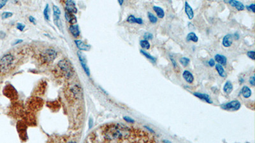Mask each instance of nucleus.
Wrapping results in <instances>:
<instances>
[{
	"instance_id": "79ce46f5",
	"label": "nucleus",
	"mask_w": 255,
	"mask_h": 143,
	"mask_svg": "<svg viewBox=\"0 0 255 143\" xmlns=\"http://www.w3.org/2000/svg\"><path fill=\"white\" fill-rule=\"evenodd\" d=\"M234 37H235V38L236 39V40H238V39L239 38V35L238 34V33H235V34H234Z\"/></svg>"
},
{
	"instance_id": "ddd939ff",
	"label": "nucleus",
	"mask_w": 255,
	"mask_h": 143,
	"mask_svg": "<svg viewBox=\"0 0 255 143\" xmlns=\"http://www.w3.org/2000/svg\"><path fill=\"white\" fill-rule=\"evenodd\" d=\"M69 29L70 33H71L73 37L77 38L79 36V35H80V30H79L78 25L77 24L71 25L69 28Z\"/></svg>"
},
{
	"instance_id": "cd10ccee",
	"label": "nucleus",
	"mask_w": 255,
	"mask_h": 143,
	"mask_svg": "<svg viewBox=\"0 0 255 143\" xmlns=\"http://www.w3.org/2000/svg\"><path fill=\"white\" fill-rule=\"evenodd\" d=\"M147 15H148V18H149V21H150L151 23H152V24H155V23H157V21H158L157 17H156V16L152 14V13H151V12H148Z\"/></svg>"
},
{
	"instance_id": "ea45409f",
	"label": "nucleus",
	"mask_w": 255,
	"mask_h": 143,
	"mask_svg": "<svg viewBox=\"0 0 255 143\" xmlns=\"http://www.w3.org/2000/svg\"><path fill=\"white\" fill-rule=\"evenodd\" d=\"M209 65L210 67H213L215 65V61L213 59H211L209 61Z\"/></svg>"
},
{
	"instance_id": "72a5a7b5",
	"label": "nucleus",
	"mask_w": 255,
	"mask_h": 143,
	"mask_svg": "<svg viewBox=\"0 0 255 143\" xmlns=\"http://www.w3.org/2000/svg\"><path fill=\"white\" fill-rule=\"evenodd\" d=\"M254 6H255V5L254 3H252V4H251V5H247L246 6V8H247V9L249 10V11H251L252 12H253V13H254Z\"/></svg>"
},
{
	"instance_id": "49530a36",
	"label": "nucleus",
	"mask_w": 255,
	"mask_h": 143,
	"mask_svg": "<svg viewBox=\"0 0 255 143\" xmlns=\"http://www.w3.org/2000/svg\"><path fill=\"white\" fill-rule=\"evenodd\" d=\"M163 142L164 143H172L169 140H163Z\"/></svg>"
},
{
	"instance_id": "f03ea898",
	"label": "nucleus",
	"mask_w": 255,
	"mask_h": 143,
	"mask_svg": "<svg viewBox=\"0 0 255 143\" xmlns=\"http://www.w3.org/2000/svg\"><path fill=\"white\" fill-rule=\"evenodd\" d=\"M58 67L61 73L67 78H70L73 75V68L68 60L63 59L60 60L58 64Z\"/></svg>"
},
{
	"instance_id": "393cba45",
	"label": "nucleus",
	"mask_w": 255,
	"mask_h": 143,
	"mask_svg": "<svg viewBox=\"0 0 255 143\" xmlns=\"http://www.w3.org/2000/svg\"><path fill=\"white\" fill-rule=\"evenodd\" d=\"M43 15H44V18L46 20H50V8L48 4H47L44 10H43Z\"/></svg>"
},
{
	"instance_id": "f8f14e48",
	"label": "nucleus",
	"mask_w": 255,
	"mask_h": 143,
	"mask_svg": "<svg viewBox=\"0 0 255 143\" xmlns=\"http://www.w3.org/2000/svg\"><path fill=\"white\" fill-rule=\"evenodd\" d=\"M182 76L188 83H192L193 81H194V76L192 75V73L189 71L185 70L182 73Z\"/></svg>"
},
{
	"instance_id": "b1692460",
	"label": "nucleus",
	"mask_w": 255,
	"mask_h": 143,
	"mask_svg": "<svg viewBox=\"0 0 255 143\" xmlns=\"http://www.w3.org/2000/svg\"><path fill=\"white\" fill-rule=\"evenodd\" d=\"M186 40H187L188 41H193V42L196 43V42L198 41V40H199V38H198V36H196V34L195 33L191 32V33H189V34H188V35H187V37H186Z\"/></svg>"
},
{
	"instance_id": "f704fd0d",
	"label": "nucleus",
	"mask_w": 255,
	"mask_h": 143,
	"mask_svg": "<svg viewBox=\"0 0 255 143\" xmlns=\"http://www.w3.org/2000/svg\"><path fill=\"white\" fill-rule=\"evenodd\" d=\"M247 55L250 59H251L252 60H254V51L253 50L248 51L247 53Z\"/></svg>"
},
{
	"instance_id": "37998d69",
	"label": "nucleus",
	"mask_w": 255,
	"mask_h": 143,
	"mask_svg": "<svg viewBox=\"0 0 255 143\" xmlns=\"http://www.w3.org/2000/svg\"><path fill=\"white\" fill-rule=\"evenodd\" d=\"M145 127H146V128L147 129H148L149 131H151V132H154V131H152V129H151V128H149V127H146V126H145Z\"/></svg>"
},
{
	"instance_id": "4be33fe9",
	"label": "nucleus",
	"mask_w": 255,
	"mask_h": 143,
	"mask_svg": "<svg viewBox=\"0 0 255 143\" xmlns=\"http://www.w3.org/2000/svg\"><path fill=\"white\" fill-rule=\"evenodd\" d=\"M216 71H218L219 76H221L223 78H225L226 76V73L225 69H224L223 67L221 66V65L217 64L216 65Z\"/></svg>"
},
{
	"instance_id": "4468645a",
	"label": "nucleus",
	"mask_w": 255,
	"mask_h": 143,
	"mask_svg": "<svg viewBox=\"0 0 255 143\" xmlns=\"http://www.w3.org/2000/svg\"><path fill=\"white\" fill-rule=\"evenodd\" d=\"M215 60H216V61L218 62L219 64L220 65H223V66H226V63H227V59L225 57V56H224L223 55L221 54H216L215 55Z\"/></svg>"
},
{
	"instance_id": "39448f33",
	"label": "nucleus",
	"mask_w": 255,
	"mask_h": 143,
	"mask_svg": "<svg viewBox=\"0 0 255 143\" xmlns=\"http://www.w3.org/2000/svg\"><path fill=\"white\" fill-rule=\"evenodd\" d=\"M240 102L237 100L232 101L226 104H223L221 106L222 109L228 111H237L240 109Z\"/></svg>"
},
{
	"instance_id": "1a4fd4ad",
	"label": "nucleus",
	"mask_w": 255,
	"mask_h": 143,
	"mask_svg": "<svg viewBox=\"0 0 255 143\" xmlns=\"http://www.w3.org/2000/svg\"><path fill=\"white\" fill-rule=\"evenodd\" d=\"M75 43L76 46L80 50L88 51L91 49L90 45L86 44V43L83 42L82 40H75Z\"/></svg>"
},
{
	"instance_id": "2f4dec72",
	"label": "nucleus",
	"mask_w": 255,
	"mask_h": 143,
	"mask_svg": "<svg viewBox=\"0 0 255 143\" xmlns=\"http://www.w3.org/2000/svg\"><path fill=\"white\" fill-rule=\"evenodd\" d=\"M52 9H53V12H54V14H56V15H61V11H60V9L59 8L57 7L56 5H53V7H52Z\"/></svg>"
},
{
	"instance_id": "7ed1b4c3",
	"label": "nucleus",
	"mask_w": 255,
	"mask_h": 143,
	"mask_svg": "<svg viewBox=\"0 0 255 143\" xmlns=\"http://www.w3.org/2000/svg\"><path fill=\"white\" fill-rule=\"evenodd\" d=\"M14 58L12 54L5 55L0 59V73H6L10 70L14 63Z\"/></svg>"
},
{
	"instance_id": "c9c22d12",
	"label": "nucleus",
	"mask_w": 255,
	"mask_h": 143,
	"mask_svg": "<svg viewBox=\"0 0 255 143\" xmlns=\"http://www.w3.org/2000/svg\"><path fill=\"white\" fill-rule=\"evenodd\" d=\"M124 120L128 123H134L135 122L134 120L131 118L130 117H128V116H124Z\"/></svg>"
},
{
	"instance_id": "9d476101",
	"label": "nucleus",
	"mask_w": 255,
	"mask_h": 143,
	"mask_svg": "<svg viewBox=\"0 0 255 143\" xmlns=\"http://www.w3.org/2000/svg\"><path fill=\"white\" fill-rule=\"evenodd\" d=\"M233 43V36L232 34H226V36H224V38H223V41H222V44L225 47H230L231 46V45H232Z\"/></svg>"
},
{
	"instance_id": "aec40b11",
	"label": "nucleus",
	"mask_w": 255,
	"mask_h": 143,
	"mask_svg": "<svg viewBox=\"0 0 255 143\" xmlns=\"http://www.w3.org/2000/svg\"><path fill=\"white\" fill-rule=\"evenodd\" d=\"M153 10L156 12L157 16L159 17L160 19L163 18L164 16H165V12H164L163 9H162L161 7H157V6H154Z\"/></svg>"
},
{
	"instance_id": "a211bd4d",
	"label": "nucleus",
	"mask_w": 255,
	"mask_h": 143,
	"mask_svg": "<svg viewBox=\"0 0 255 143\" xmlns=\"http://www.w3.org/2000/svg\"><path fill=\"white\" fill-rule=\"evenodd\" d=\"M127 22L129 23H137L138 24H142L143 23V20L141 18H135V16L133 15H131L128 16L127 18Z\"/></svg>"
},
{
	"instance_id": "e433bc0d",
	"label": "nucleus",
	"mask_w": 255,
	"mask_h": 143,
	"mask_svg": "<svg viewBox=\"0 0 255 143\" xmlns=\"http://www.w3.org/2000/svg\"><path fill=\"white\" fill-rule=\"evenodd\" d=\"M170 60H171V61H172V64H173V66L175 68H177V63H176V62H175V60L173 58V57L172 55H170Z\"/></svg>"
},
{
	"instance_id": "c03bdc74",
	"label": "nucleus",
	"mask_w": 255,
	"mask_h": 143,
	"mask_svg": "<svg viewBox=\"0 0 255 143\" xmlns=\"http://www.w3.org/2000/svg\"><path fill=\"white\" fill-rule=\"evenodd\" d=\"M118 2H119V5H122V3H123V2H124V1H123L122 0H119V1H118Z\"/></svg>"
},
{
	"instance_id": "dca6fc26",
	"label": "nucleus",
	"mask_w": 255,
	"mask_h": 143,
	"mask_svg": "<svg viewBox=\"0 0 255 143\" xmlns=\"http://www.w3.org/2000/svg\"><path fill=\"white\" fill-rule=\"evenodd\" d=\"M185 12L189 19H193V17H194V12H193V10L190 5V4L187 1L185 2Z\"/></svg>"
},
{
	"instance_id": "4c0bfd02",
	"label": "nucleus",
	"mask_w": 255,
	"mask_h": 143,
	"mask_svg": "<svg viewBox=\"0 0 255 143\" xmlns=\"http://www.w3.org/2000/svg\"><path fill=\"white\" fill-rule=\"evenodd\" d=\"M255 81H254V76H251L250 78V79H249V83L252 86H254L255 85V82H254Z\"/></svg>"
},
{
	"instance_id": "de8ad7c7",
	"label": "nucleus",
	"mask_w": 255,
	"mask_h": 143,
	"mask_svg": "<svg viewBox=\"0 0 255 143\" xmlns=\"http://www.w3.org/2000/svg\"><path fill=\"white\" fill-rule=\"evenodd\" d=\"M244 79H243V78H240V79H239V81L241 83H243V82H244Z\"/></svg>"
},
{
	"instance_id": "6e6552de",
	"label": "nucleus",
	"mask_w": 255,
	"mask_h": 143,
	"mask_svg": "<svg viewBox=\"0 0 255 143\" xmlns=\"http://www.w3.org/2000/svg\"><path fill=\"white\" fill-rule=\"evenodd\" d=\"M65 8L66 12L71 13V14H76L77 12V9L75 6V3L73 1H67L65 2Z\"/></svg>"
},
{
	"instance_id": "7c9ffc66",
	"label": "nucleus",
	"mask_w": 255,
	"mask_h": 143,
	"mask_svg": "<svg viewBox=\"0 0 255 143\" xmlns=\"http://www.w3.org/2000/svg\"><path fill=\"white\" fill-rule=\"evenodd\" d=\"M144 38L145 39V40H147V41H148L149 40H152V39L153 38V35L150 33H146L144 34Z\"/></svg>"
},
{
	"instance_id": "412c9836",
	"label": "nucleus",
	"mask_w": 255,
	"mask_h": 143,
	"mask_svg": "<svg viewBox=\"0 0 255 143\" xmlns=\"http://www.w3.org/2000/svg\"><path fill=\"white\" fill-rule=\"evenodd\" d=\"M233 90V85L230 81H227L223 86V91L226 94H230Z\"/></svg>"
},
{
	"instance_id": "09e8293b",
	"label": "nucleus",
	"mask_w": 255,
	"mask_h": 143,
	"mask_svg": "<svg viewBox=\"0 0 255 143\" xmlns=\"http://www.w3.org/2000/svg\"><path fill=\"white\" fill-rule=\"evenodd\" d=\"M67 143H77V142H75V141H70V142H68Z\"/></svg>"
},
{
	"instance_id": "c756f323",
	"label": "nucleus",
	"mask_w": 255,
	"mask_h": 143,
	"mask_svg": "<svg viewBox=\"0 0 255 143\" xmlns=\"http://www.w3.org/2000/svg\"><path fill=\"white\" fill-rule=\"evenodd\" d=\"M13 15V14L12 12H3L2 15H1V17L3 19H8L9 18V17H11Z\"/></svg>"
},
{
	"instance_id": "5701e85b",
	"label": "nucleus",
	"mask_w": 255,
	"mask_h": 143,
	"mask_svg": "<svg viewBox=\"0 0 255 143\" xmlns=\"http://www.w3.org/2000/svg\"><path fill=\"white\" fill-rule=\"evenodd\" d=\"M54 23L56 25V26H58V28L61 30V31H62L63 26H62V23H61V20L60 19V15L54 14Z\"/></svg>"
},
{
	"instance_id": "58836bf2",
	"label": "nucleus",
	"mask_w": 255,
	"mask_h": 143,
	"mask_svg": "<svg viewBox=\"0 0 255 143\" xmlns=\"http://www.w3.org/2000/svg\"><path fill=\"white\" fill-rule=\"evenodd\" d=\"M29 20L30 21V23H32L34 24H36V19L33 16H29Z\"/></svg>"
},
{
	"instance_id": "a18cd8bd",
	"label": "nucleus",
	"mask_w": 255,
	"mask_h": 143,
	"mask_svg": "<svg viewBox=\"0 0 255 143\" xmlns=\"http://www.w3.org/2000/svg\"><path fill=\"white\" fill-rule=\"evenodd\" d=\"M22 41H23V40H17V42L14 43V45L17 44V43H21Z\"/></svg>"
},
{
	"instance_id": "0eeeda50",
	"label": "nucleus",
	"mask_w": 255,
	"mask_h": 143,
	"mask_svg": "<svg viewBox=\"0 0 255 143\" xmlns=\"http://www.w3.org/2000/svg\"><path fill=\"white\" fill-rule=\"evenodd\" d=\"M70 92L73 95V97L74 98L78 99L79 97H81V94H82L81 86H79V85L77 84L73 85V86H70Z\"/></svg>"
},
{
	"instance_id": "9b49d317",
	"label": "nucleus",
	"mask_w": 255,
	"mask_h": 143,
	"mask_svg": "<svg viewBox=\"0 0 255 143\" xmlns=\"http://www.w3.org/2000/svg\"><path fill=\"white\" fill-rule=\"evenodd\" d=\"M193 95H195L196 97L202 99V100L205 101L207 103H210V104L212 103V100H211L210 96L207 94H202V93H199V92H195V93L193 94Z\"/></svg>"
},
{
	"instance_id": "473e14b6",
	"label": "nucleus",
	"mask_w": 255,
	"mask_h": 143,
	"mask_svg": "<svg viewBox=\"0 0 255 143\" xmlns=\"http://www.w3.org/2000/svg\"><path fill=\"white\" fill-rule=\"evenodd\" d=\"M25 28V25L22 23H17V29H19V31H23Z\"/></svg>"
},
{
	"instance_id": "2eb2a0df",
	"label": "nucleus",
	"mask_w": 255,
	"mask_h": 143,
	"mask_svg": "<svg viewBox=\"0 0 255 143\" xmlns=\"http://www.w3.org/2000/svg\"><path fill=\"white\" fill-rule=\"evenodd\" d=\"M228 3H229L232 7H235L236 9L239 11L244 10L245 8L244 5L240 1H234V0H230V1H228Z\"/></svg>"
},
{
	"instance_id": "6ab92c4d",
	"label": "nucleus",
	"mask_w": 255,
	"mask_h": 143,
	"mask_svg": "<svg viewBox=\"0 0 255 143\" xmlns=\"http://www.w3.org/2000/svg\"><path fill=\"white\" fill-rule=\"evenodd\" d=\"M241 93H242V95H243V97L246 99L250 97L251 95L252 94L251 90L250 88H249L247 86H243V89L241 90Z\"/></svg>"
},
{
	"instance_id": "a878e982",
	"label": "nucleus",
	"mask_w": 255,
	"mask_h": 143,
	"mask_svg": "<svg viewBox=\"0 0 255 143\" xmlns=\"http://www.w3.org/2000/svg\"><path fill=\"white\" fill-rule=\"evenodd\" d=\"M140 53H141L143 55H144L147 59L150 60L152 62H154V63L156 62V58H155L153 57V56H152L151 55H150L149 53H147V52L144 51L143 50H140Z\"/></svg>"
},
{
	"instance_id": "bb28decb",
	"label": "nucleus",
	"mask_w": 255,
	"mask_h": 143,
	"mask_svg": "<svg viewBox=\"0 0 255 143\" xmlns=\"http://www.w3.org/2000/svg\"><path fill=\"white\" fill-rule=\"evenodd\" d=\"M140 45L143 48V49H146V50H148V49H150V46H151V45H150V43H149V42L147 40H140Z\"/></svg>"
},
{
	"instance_id": "f257e3e1",
	"label": "nucleus",
	"mask_w": 255,
	"mask_h": 143,
	"mask_svg": "<svg viewBox=\"0 0 255 143\" xmlns=\"http://www.w3.org/2000/svg\"><path fill=\"white\" fill-rule=\"evenodd\" d=\"M131 130L125 125L119 123L112 124L105 128L104 136L109 141L125 139L131 135Z\"/></svg>"
},
{
	"instance_id": "f3484780",
	"label": "nucleus",
	"mask_w": 255,
	"mask_h": 143,
	"mask_svg": "<svg viewBox=\"0 0 255 143\" xmlns=\"http://www.w3.org/2000/svg\"><path fill=\"white\" fill-rule=\"evenodd\" d=\"M65 18L67 20L72 24H74L77 22V18L73 14L66 12H65Z\"/></svg>"
},
{
	"instance_id": "423d86ee",
	"label": "nucleus",
	"mask_w": 255,
	"mask_h": 143,
	"mask_svg": "<svg viewBox=\"0 0 255 143\" xmlns=\"http://www.w3.org/2000/svg\"><path fill=\"white\" fill-rule=\"evenodd\" d=\"M77 55H78V57L79 59V61H80V63H81V66L84 69V72L86 73V75L87 76H90V71H89V69L88 66H87V61H86V57H84V55L81 52H78Z\"/></svg>"
},
{
	"instance_id": "20e7f679",
	"label": "nucleus",
	"mask_w": 255,
	"mask_h": 143,
	"mask_svg": "<svg viewBox=\"0 0 255 143\" xmlns=\"http://www.w3.org/2000/svg\"><path fill=\"white\" fill-rule=\"evenodd\" d=\"M58 53L53 49H47L41 54V59L45 63H51L57 57Z\"/></svg>"
},
{
	"instance_id": "a19ab883",
	"label": "nucleus",
	"mask_w": 255,
	"mask_h": 143,
	"mask_svg": "<svg viewBox=\"0 0 255 143\" xmlns=\"http://www.w3.org/2000/svg\"><path fill=\"white\" fill-rule=\"evenodd\" d=\"M7 1H0V9L6 5Z\"/></svg>"
},
{
	"instance_id": "c85d7f7f",
	"label": "nucleus",
	"mask_w": 255,
	"mask_h": 143,
	"mask_svg": "<svg viewBox=\"0 0 255 143\" xmlns=\"http://www.w3.org/2000/svg\"><path fill=\"white\" fill-rule=\"evenodd\" d=\"M190 59L188 57H182L181 59H180V62H181V64L182 65V66H185V67L187 66L189 64V63H190Z\"/></svg>"
}]
</instances>
